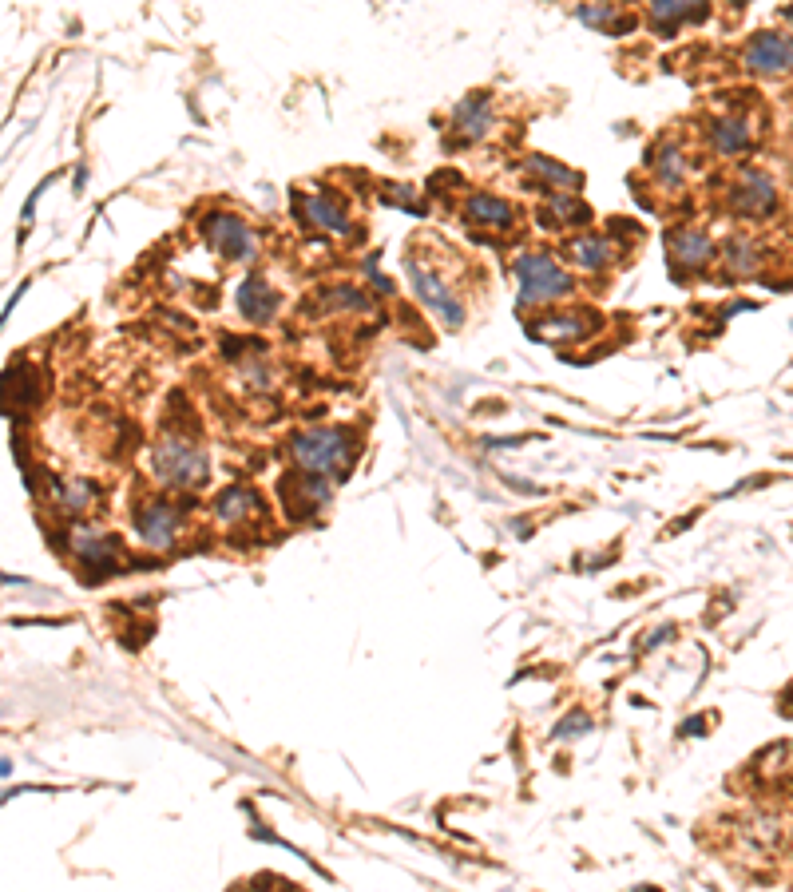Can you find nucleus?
Segmentation results:
<instances>
[{
	"instance_id": "obj_9",
	"label": "nucleus",
	"mask_w": 793,
	"mask_h": 892,
	"mask_svg": "<svg viewBox=\"0 0 793 892\" xmlns=\"http://www.w3.org/2000/svg\"><path fill=\"white\" fill-rule=\"evenodd\" d=\"M135 532L143 540V548L151 552H171L179 540V512L171 504H147L135 512Z\"/></svg>"
},
{
	"instance_id": "obj_29",
	"label": "nucleus",
	"mask_w": 793,
	"mask_h": 892,
	"mask_svg": "<svg viewBox=\"0 0 793 892\" xmlns=\"http://www.w3.org/2000/svg\"><path fill=\"white\" fill-rule=\"evenodd\" d=\"M790 20H793V8H790Z\"/></svg>"
},
{
	"instance_id": "obj_7",
	"label": "nucleus",
	"mask_w": 793,
	"mask_h": 892,
	"mask_svg": "<svg viewBox=\"0 0 793 892\" xmlns=\"http://www.w3.org/2000/svg\"><path fill=\"white\" fill-rule=\"evenodd\" d=\"M68 548H72V556H76V563H80L84 571H96V575H108V571H115V563H119V544H115V536L96 532V528H88V524H76V528L68 532Z\"/></svg>"
},
{
	"instance_id": "obj_22",
	"label": "nucleus",
	"mask_w": 793,
	"mask_h": 892,
	"mask_svg": "<svg viewBox=\"0 0 793 892\" xmlns=\"http://www.w3.org/2000/svg\"><path fill=\"white\" fill-rule=\"evenodd\" d=\"M722 262H726V270L734 278H750V274H758V246L746 242V238H730Z\"/></svg>"
},
{
	"instance_id": "obj_14",
	"label": "nucleus",
	"mask_w": 793,
	"mask_h": 892,
	"mask_svg": "<svg viewBox=\"0 0 793 892\" xmlns=\"http://www.w3.org/2000/svg\"><path fill=\"white\" fill-rule=\"evenodd\" d=\"M298 215L326 234H349V219H345L341 203H334V195H306L298 203Z\"/></svg>"
},
{
	"instance_id": "obj_6",
	"label": "nucleus",
	"mask_w": 793,
	"mask_h": 892,
	"mask_svg": "<svg viewBox=\"0 0 793 892\" xmlns=\"http://www.w3.org/2000/svg\"><path fill=\"white\" fill-rule=\"evenodd\" d=\"M742 64L758 76H786L793 72V36L786 32H758L746 52H742Z\"/></svg>"
},
{
	"instance_id": "obj_4",
	"label": "nucleus",
	"mask_w": 793,
	"mask_h": 892,
	"mask_svg": "<svg viewBox=\"0 0 793 892\" xmlns=\"http://www.w3.org/2000/svg\"><path fill=\"white\" fill-rule=\"evenodd\" d=\"M203 238L215 254L230 262H254L258 258V234L242 223L238 215H207L203 219Z\"/></svg>"
},
{
	"instance_id": "obj_18",
	"label": "nucleus",
	"mask_w": 793,
	"mask_h": 892,
	"mask_svg": "<svg viewBox=\"0 0 793 892\" xmlns=\"http://www.w3.org/2000/svg\"><path fill=\"white\" fill-rule=\"evenodd\" d=\"M567 254H571V262H575V266H583L587 274H599L603 266H611V262H615V254H619V250H615L607 238H595V234H591V238H575V242L567 246Z\"/></svg>"
},
{
	"instance_id": "obj_25",
	"label": "nucleus",
	"mask_w": 793,
	"mask_h": 892,
	"mask_svg": "<svg viewBox=\"0 0 793 892\" xmlns=\"http://www.w3.org/2000/svg\"><path fill=\"white\" fill-rule=\"evenodd\" d=\"M579 20H583V24H591V28H599V32H611V28H627V24L619 20L615 4H607V0H599V4H583V8H579Z\"/></svg>"
},
{
	"instance_id": "obj_20",
	"label": "nucleus",
	"mask_w": 793,
	"mask_h": 892,
	"mask_svg": "<svg viewBox=\"0 0 793 892\" xmlns=\"http://www.w3.org/2000/svg\"><path fill=\"white\" fill-rule=\"evenodd\" d=\"M536 179H544L548 187H556V191H579V183H583V175L579 171H571V167H564V163H556V159H544V155H532L528 163H524Z\"/></svg>"
},
{
	"instance_id": "obj_8",
	"label": "nucleus",
	"mask_w": 793,
	"mask_h": 892,
	"mask_svg": "<svg viewBox=\"0 0 793 892\" xmlns=\"http://www.w3.org/2000/svg\"><path fill=\"white\" fill-rule=\"evenodd\" d=\"M778 207V187L770 183V175L762 171H746L734 187H730V211L746 215V219H766Z\"/></svg>"
},
{
	"instance_id": "obj_5",
	"label": "nucleus",
	"mask_w": 793,
	"mask_h": 892,
	"mask_svg": "<svg viewBox=\"0 0 793 892\" xmlns=\"http://www.w3.org/2000/svg\"><path fill=\"white\" fill-rule=\"evenodd\" d=\"M405 274H409V282H413V290H417V298L425 302L429 314H437L445 326H460V322H464V306H460V298H456L453 290H449L433 270H425L417 258H409V262H405Z\"/></svg>"
},
{
	"instance_id": "obj_13",
	"label": "nucleus",
	"mask_w": 793,
	"mask_h": 892,
	"mask_svg": "<svg viewBox=\"0 0 793 892\" xmlns=\"http://www.w3.org/2000/svg\"><path fill=\"white\" fill-rule=\"evenodd\" d=\"M667 250H671L675 262H682V274L698 270V266H706L714 258V242L702 230H671L667 234Z\"/></svg>"
},
{
	"instance_id": "obj_26",
	"label": "nucleus",
	"mask_w": 793,
	"mask_h": 892,
	"mask_svg": "<svg viewBox=\"0 0 793 892\" xmlns=\"http://www.w3.org/2000/svg\"><path fill=\"white\" fill-rule=\"evenodd\" d=\"M587 730H591V718H587L583 710H575V714H567V718L556 722L552 734H556V742H575V738H583Z\"/></svg>"
},
{
	"instance_id": "obj_1",
	"label": "nucleus",
	"mask_w": 793,
	"mask_h": 892,
	"mask_svg": "<svg viewBox=\"0 0 793 892\" xmlns=\"http://www.w3.org/2000/svg\"><path fill=\"white\" fill-rule=\"evenodd\" d=\"M290 456L302 472H314V476H326V480H345L353 460H357V437L349 429L314 425V429H302L290 441Z\"/></svg>"
},
{
	"instance_id": "obj_27",
	"label": "nucleus",
	"mask_w": 793,
	"mask_h": 892,
	"mask_svg": "<svg viewBox=\"0 0 793 892\" xmlns=\"http://www.w3.org/2000/svg\"><path fill=\"white\" fill-rule=\"evenodd\" d=\"M682 734H686V738H690V734H702V718H690V722L682 726Z\"/></svg>"
},
{
	"instance_id": "obj_24",
	"label": "nucleus",
	"mask_w": 793,
	"mask_h": 892,
	"mask_svg": "<svg viewBox=\"0 0 793 892\" xmlns=\"http://www.w3.org/2000/svg\"><path fill=\"white\" fill-rule=\"evenodd\" d=\"M655 171H659V179H663L667 187H679V183H682L686 163H682V151L675 147V143L659 147V155H655Z\"/></svg>"
},
{
	"instance_id": "obj_11",
	"label": "nucleus",
	"mask_w": 793,
	"mask_h": 892,
	"mask_svg": "<svg viewBox=\"0 0 793 892\" xmlns=\"http://www.w3.org/2000/svg\"><path fill=\"white\" fill-rule=\"evenodd\" d=\"M211 508H215V520L227 524V528H242V524H250V520L262 516V500H258L254 488H246V484H230V488H223V492L215 496Z\"/></svg>"
},
{
	"instance_id": "obj_23",
	"label": "nucleus",
	"mask_w": 793,
	"mask_h": 892,
	"mask_svg": "<svg viewBox=\"0 0 793 892\" xmlns=\"http://www.w3.org/2000/svg\"><path fill=\"white\" fill-rule=\"evenodd\" d=\"M548 215L556 219L552 226H579L587 223L591 215H587V207L571 195V191H556V195H548Z\"/></svg>"
},
{
	"instance_id": "obj_10",
	"label": "nucleus",
	"mask_w": 793,
	"mask_h": 892,
	"mask_svg": "<svg viewBox=\"0 0 793 892\" xmlns=\"http://www.w3.org/2000/svg\"><path fill=\"white\" fill-rule=\"evenodd\" d=\"M234 306H238V314H242L246 322L262 326V322H270V318H274V310H278V294L270 290V282H266V278L250 274V278H242V282H238V290H234Z\"/></svg>"
},
{
	"instance_id": "obj_3",
	"label": "nucleus",
	"mask_w": 793,
	"mask_h": 892,
	"mask_svg": "<svg viewBox=\"0 0 793 892\" xmlns=\"http://www.w3.org/2000/svg\"><path fill=\"white\" fill-rule=\"evenodd\" d=\"M516 282H520V302L524 306H544L571 294V274L552 258V254H520L516 258Z\"/></svg>"
},
{
	"instance_id": "obj_17",
	"label": "nucleus",
	"mask_w": 793,
	"mask_h": 892,
	"mask_svg": "<svg viewBox=\"0 0 793 892\" xmlns=\"http://www.w3.org/2000/svg\"><path fill=\"white\" fill-rule=\"evenodd\" d=\"M488 127H492L488 96H472V100H464V104L456 108V135H460V143H476V139H484Z\"/></svg>"
},
{
	"instance_id": "obj_15",
	"label": "nucleus",
	"mask_w": 793,
	"mask_h": 892,
	"mask_svg": "<svg viewBox=\"0 0 793 892\" xmlns=\"http://www.w3.org/2000/svg\"><path fill=\"white\" fill-rule=\"evenodd\" d=\"M464 219L472 226H492V230H508V226L516 223V211H512V203H504V199H496V195H472L468 199V207H464Z\"/></svg>"
},
{
	"instance_id": "obj_28",
	"label": "nucleus",
	"mask_w": 793,
	"mask_h": 892,
	"mask_svg": "<svg viewBox=\"0 0 793 892\" xmlns=\"http://www.w3.org/2000/svg\"><path fill=\"white\" fill-rule=\"evenodd\" d=\"M607 4H627V0H607Z\"/></svg>"
},
{
	"instance_id": "obj_16",
	"label": "nucleus",
	"mask_w": 793,
	"mask_h": 892,
	"mask_svg": "<svg viewBox=\"0 0 793 892\" xmlns=\"http://www.w3.org/2000/svg\"><path fill=\"white\" fill-rule=\"evenodd\" d=\"M52 496H56L60 512H72V516L92 512V508H96V500H100L96 484H92V480H80V476H72V480H56Z\"/></svg>"
},
{
	"instance_id": "obj_21",
	"label": "nucleus",
	"mask_w": 793,
	"mask_h": 892,
	"mask_svg": "<svg viewBox=\"0 0 793 892\" xmlns=\"http://www.w3.org/2000/svg\"><path fill=\"white\" fill-rule=\"evenodd\" d=\"M587 334V318L583 314H564V318H544L532 326V337L540 341H575Z\"/></svg>"
},
{
	"instance_id": "obj_12",
	"label": "nucleus",
	"mask_w": 793,
	"mask_h": 892,
	"mask_svg": "<svg viewBox=\"0 0 793 892\" xmlns=\"http://www.w3.org/2000/svg\"><path fill=\"white\" fill-rule=\"evenodd\" d=\"M710 12V0H651V24L671 36L682 24H694V20H706Z\"/></svg>"
},
{
	"instance_id": "obj_19",
	"label": "nucleus",
	"mask_w": 793,
	"mask_h": 892,
	"mask_svg": "<svg viewBox=\"0 0 793 892\" xmlns=\"http://www.w3.org/2000/svg\"><path fill=\"white\" fill-rule=\"evenodd\" d=\"M710 143L718 155H742L750 143H754V131L746 119H718L710 127Z\"/></svg>"
},
{
	"instance_id": "obj_2",
	"label": "nucleus",
	"mask_w": 793,
	"mask_h": 892,
	"mask_svg": "<svg viewBox=\"0 0 793 892\" xmlns=\"http://www.w3.org/2000/svg\"><path fill=\"white\" fill-rule=\"evenodd\" d=\"M151 472L163 488L171 492H191L207 480L211 472V460H207V448L191 437H179V433H167L159 445L151 448Z\"/></svg>"
}]
</instances>
